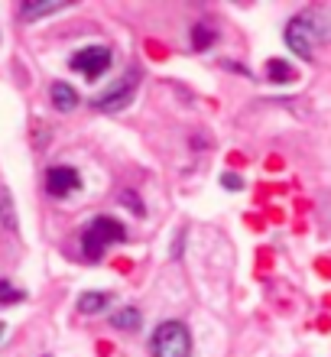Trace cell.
Here are the masks:
<instances>
[{"mask_svg": "<svg viewBox=\"0 0 331 357\" xmlns=\"http://www.w3.org/2000/svg\"><path fill=\"white\" fill-rule=\"evenodd\" d=\"M137 85H140V68H130L121 82H114L105 94H98L95 98V111L101 114H117L123 111L127 104L133 101V94H137Z\"/></svg>", "mask_w": 331, "mask_h": 357, "instance_id": "3", "label": "cell"}, {"mask_svg": "<svg viewBox=\"0 0 331 357\" xmlns=\"http://www.w3.org/2000/svg\"><path fill=\"white\" fill-rule=\"evenodd\" d=\"M215 39H218V33H215L208 23H199V26H192V49H195V52H205V49H208Z\"/></svg>", "mask_w": 331, "mask_h": 357, "instance_id": "13", "label": "cell"}, {"mask_svg": "<svg viewBox=\"0 0 331 357\" xmlns=\"http://www.w3.org/2000/svg\"><path fill=\"white\" fill-rule=\"evenodd\" d=\"M153 357H192V331L185 328V321H160L150 338Z\"/></svg>", "mask_w": 331, "mask_h": 357, "instance_id": "2", "label": "cell"}, {"mask_svg": "<svg viewBox=\"0 0 331 357\" xmlns=\"http://www.w3.org/2000/svg\"><path fill=\"white\" fill-rule=\"evenodd\" d=\"M0 225L7 227V231H13V234L20 231L17 211H13V195H10L7 188H0Z\"/></svg>", "mask_w": 331, "mask_h": 357, "instance_id": "11", "label": "cell"}, {"mask_svg": "<svg viewBox=\"0 0 331 357\" xmlns=\"http://www.w3.org/2000/svg\"><path fill=\"white\" fill-rule=\"evenodd\" d=\"M266 75H270V82H276V85H289L295 78V72L283 59H270V62H266Z\"/></svg>", "mask_w": 331, "mask_h": 357, "instance_id": "12", "label": "cell"}, {"mask_svg": "<svg viewBox=\"0 0 331 357\" xmlns=\"http://www.w3.org/2000/svg\"><path fill=\"white\" fill-rule=\"evenodd\" d=\"M111 325L117 331H140V325H143V315H140V309H133V305H123V309H117L111 315Z\"/></svg>", "mask_w": 331, "mask_h": 357, "instance_id": "9", "label": "cell"}, {"mask_svg": "<svg viewBox=\"0 0 331 357\" xmlns=\"http://www.w3.org/2000/svg\"><path fill=\"white\" fill-rule=\"evenodd\" d=\"M68 10V0H39V3H23L20 7V20H39L49 13H62Z\"/></svg>", "mask_w": 331, "mask_h": 357, "instance_id": "7", "label": "cell"}, {"mask_svg": "<svg viewBox=\"0 0 331 357\" xmlns=\"http://www.w3.org/2000/svg\"><path fill=\"white\" fill-rule=\"evenodd\" d=\"M111 62H114V52L107 46H85L68 59V66L75 68V72H82L88 82H98L111 68Z\"/></svg>", "mask_w": 331, "mask_h": 357, "instance_id": "4", "label": "cell"}, {"mask_svg": "<svg viewBox=\"0 0 331 357\" xmlns=\"http://www.w3.org/2000/svg\"><path fill=\"white\" fill-rule=\"evenodd\" d=\"M78 188H82V176L72 166H52L46 172V192L52 198H68Z\"/></svg>", "mask_w": 331, "mask_h": 357, "instance_id": "6", "label": "cell"}, {"mask_svg": "<svg viewBox=\"0 0 331 357\" xmlns=\"http://www.w3.org/2000/svg\"><path fill=\"white\" fill-rule=\"evenodd\" d=\"M286 46L293 49L299 59H305V62L315 59V36H312V29L305 26L302 17H293L286 23Z\"/></svg>", "mask_w": 331, "mask_h": 357, "instance_id": "5", "label": "cell"}, {"mask_svg": "<svg viewBox=\"0 0 331 357\" xmlns=\"http://www.w3.org/2000/svg\"><path fill=\"white\" fill-rule=\"evenodd\" d=\"M49 94H52V104H56V111L68 114L78 107V91L68 82H56V85L49 88Z\"/></svg>", "mask_w": 331, "mask_h": 357, "instance_id": "8", "label": "cell"}, {"mask_svg": "<svg viewBox=\"0 0 331 357\" xmlns=\"http://www.w3.org/2000/svg\"><path fill=\"white\" fill-rule=\"evenodd\" d=\"M0 338H3V321H0Z\"/></svg>", "mask_w": 331, "mask_h": 357, "instance_id": "18", "label": "cell"}, {"mask_svg": "<svg viewBox=\"0 0 331 357\" xmlns=\"http://www.w3.org/2000/svg\"><path fill=\"white\" fill-rule=\"evenodd\" d=\"M221 185L231 188V192H240V188H244V178L234 176V172H224V176H221Z\"/></svg>", "mask_w": 331, "mask_h": 357, "instance_id": "16", "label": "cell"}, {"mask_svg": "<svg viewBox=\"0 0 331 357\" xmlns=\"http://www.w3.org/2000/svg\"><path fill=\"white\" fill-rule=\"evenodd\" d=\"M111 305V296L107 292H82L78 296V312L82 315H98V312H105Z\"/></svg>", "mask_w": 331, "mask_h": 357, "instance_id": "10", "label": "cell"}, {"mask_svg": "<svg viewBox=\"0 0 331 357\" xmlns=\"http://www.w3.org/2000/svg\"><path fill=\"white\" fill-rule=\"evenodd\" d=\"M179 254H182V234L172 241V257H179Z\"/></svg>", "mask_w": 331, "mask_h": 357, "instance_id": "17", "label": "cell"}, {"mask_svg": "<svg viewBox=\"0 0 331 357\" xmlns=\"http://www.w3.org/2000/svg\"><path fill=\"white\" fill-rule=\"evenodd\" d=\"M20 299H23V289H17L7 280H0V302H20Z\"/></svg>", "mask_w": 331, "mask_h": 357, "instance_id": "15", "label": "cell"}, {"mask_svg": "<svg viewBox=\"0 0 331 357\" xmlns=\"http://www.w3.org/2000/svg\"><path fill=\"white\" fill-rule=\"evenodd\" d=\"M121 205H130V211H133L137 218L146 215V208H143L140 195H137V192H130V188H123V192H121Z\"/></svg>", "mask_w": 331, "mask_h": 357, "instance_id": "14", "label": "cell"}, {"mask_svg": "<svg viewBox=\"0 0 331 357\" xmlns=\"http://www.w3.org/2000/svg\"><path fill=\"white\" fill-rule=\"evenodd\" d=\"M127 241V227L117 221V218H91L85 225V231H82V254H85V260H101L105 257V250L111 244H123Z\"/></svg>", "mask_w": 331, "mask_h": 357, "instance_id": "1", "label": "cell"}]
</instances>
